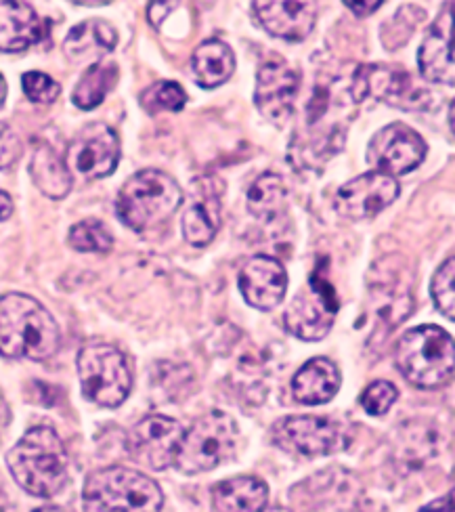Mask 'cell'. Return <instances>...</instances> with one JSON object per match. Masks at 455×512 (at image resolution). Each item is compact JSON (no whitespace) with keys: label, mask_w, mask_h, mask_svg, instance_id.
<instances>
[{"label":"cell","mask_w":455,"mask_h":512,"mask_svg":"<svg viewBox=\"0 0 455 512\" xmlns=\"http://www.w3.org/2000/svg\"><path fill=\"white\" fill-rule=\"evenodd\" d=\"M221 227V200L219 194L200 196L195 202L189 204V208L183 212V236L187 244L195 248L208 246Z\"/></svg>","instance_id":"23"},{"label":"cell","mask_w":455,"mask_h":512,"mask_svg":"<svg viewBox=\"0 0 455 512\" xmlns=\"http://www.w3.org/2000/svg\"><path fill=\"white\" fill-rule=\"evenodd\" d=\"M162 506L160 485L135 468H101L84 483V512H160Z\"/></svg>","instance_id":"3"},{"label":"cell","mask_w":455,"mask_h":512,"mask_svg":"<svg viewBox=\"0 0 455 512\" xmlns=\"http://www.w3.org/2000/svg\"><path fill=\"white\" fill-rule=\"evenodd\" d=\"M5 99H7V82H5L3 74H0V108H3Z\"/></svg>","instance_id":"37"},{"label":"cell","mask_w":455,"mask_h":512,"mask_svg":"<svg viewBox=\"0 0 455 512\" xmlns=\"http://www.w3.org/2000/svg\"><path fill=\"white\" fill-rule=\"evenodd\" d=\"M418 66L428 82L451 84L455 82V55L451 42V9L443 11L432 24L418 51Z\"/></svg>","instance_id":"17"},{"label":"cell","mask_w":455,"mask_h":512,"mask_svg":"<svg viewBox=\"0 0 455 512\" xmlns=\"http://www.w3.org/2000/svg\"><path fill=\"white\" fill-rule=\"evenodd\" d=\"M449 131H451V135H453V105L449 108Z\"/></svg>","instance_id":"39"},{"label":"cell","mask_w":455,"mask_h":512,"mask_svg":"<svg viewBox=\"0 0 455 512\" xmlns=\"http://www.w3.org/2000/svg\"><path fill=\"white\" fill-rule=\"evenodd\" d=\"M260 512H292L288 508H269V510H260Z\"/></svg>","instance_id":"41"},{"label":"cell","mask_w":455,"mask_h":512,"mask_svg":"<svg viewBox=\"0 0 455 512\" xmlns=\"http://www.w3.org/2000/svg\"><path fill=\"white\" fill-rule=\"evenodd\" d=\"M342 384L338 366L328 357H313L292 380L294 399L302 405H323L334 399Z\"/></svg>","instance_id":"20"},{"label":"cell","mask_w":455,"mask_h":512,"mask_svg":"<svg viewBox=\"0 0 455 512\" xmlns=\"http://www.w3.org/2000/svg\"><path fill=\"white\" fill-rule=\"evenodd\" d=\"M183 437V429L177 420L168 416H147L130 429L126 437V450L135 462L149 471H166L172 466Z\"/></svg>","instance_id":"11"},{"label":"cell","mask_w":455,"mask_h":512,"mask_svg":"<svg viewBox=\"0 0 455 512\" xmlns=\"http://www.w3.org/2000/svg\"><path fill=\"white\" fill-rule=\"evenodd\" d=\"M118 80V66L110 59L93 63V66L82 74L74 87L72 101L80 110H93L101 105Z\"/></svg>","instance_id":"25"},{"label":"cell","mask_w":455,"mask_h":512,"mask_svg":"<svg viewBox=\"0 0 455 512\" xmlns=\"http://www.w3.org/2000/svg\"><path fill=\"white\" fill-rule=\"evenodd\" d=\"M45 36V26L28 3L0 0V51L21 53Z\"/></svg>","instance_id":"18"},{"label":"cell","mask_w":455,"mask_h":512,"mask_svg":"<svg viewBox=\"0 0 455 512\" xmlns=\"http://www.w3.org/2000/svg\"><path fill=\"white\" fill-rule=\"evenodd\" d=\"M420 512H453V496L447 494L435 502H430L428 506L420 508Z\"/></svg>","instance_id":"35"},{"label":"cell","mask_w":455,"mask_h":512,"mask_svg":"<svg viewBox=\"0 0 455 512\" xmlns=\"http://www.w3.org/2000/svg\"><path fill=\"white\" fill-rule=\"evenodd\" d=\"M397 397H399V391L393 382L376 380L363 391L361 405L370 416H384L390 408H393Z\"/></svg>","instance_id":"30"},{"label":"cell","mask_w":455,"mask_h":512,"mask_svg":"<svg viewBox=\"0 0 455 512\" xmlns=\"http://www.w3.org/2000/svg\"><path fill=\"white\" fill-rule=\"evenodd\" d=\"M120 162V139L103 122L86 124L68 147L65 166L82 179L110 177Z\"/></svg>","instance_id":"10"},{"label":"cell","mask_w":455,"mask_h":512,"mask_svg":"<svg viewBox=\"0 0 455 512\" xmlns=\"http://www.w3.org/2000/svg\"><path fill=\"white\" fill-rule=\"evenodd\" d=\"M5 508H7V500L3 494H0V512H5Z\"/></svg>","instance_id":"40"},{"label":"cell","mask_w":455,"mask_h":512,"mask_svg":"<svg viewBox=\"0 0 455 512\" xmlns=\"http://www.w3.org/2000/svg\"><path fill=\"white\" fill-rule=\"evenodd\" d=\"M183 204V191L170 175L145 168L130 177L118 194L116 212L133 231H145L168 221Z\"/></svg>","instance_id":"5"},{"label":"cell","mask_w":455,"mask_h":512,"mask_svg":"<svg viewBox=\"0 0 455 512\" xmlns=\"http://www.w3.org/2000/svg\"><path fill=\"white\" fill-rule=\"evenodd\" d=\"M256 17L271 36L302 42L317 24V7L311 3H254Z\"/></svg>","instance_id":"16"},{"label":"cell","mask_w":455,"mask_h":512,"mask_svg":"<svg viewBox=\"0 0 455 512\" xmlns=\"http://www.w3.org/2000/svg\"><path fill=\"white\" fill-rule=\"evenodd\" d=\"M15 483L36 498H53L68 483V452L51 426H34L7 454Z\"/></svg>","instance_id":"2"},{"label":"cell","mask_w":455,"mask_h":512,"mask_svg":"<svg viewBox=\"0 0 455 512\" xmlns=\"http://www.w3.org/2000/svg\"><path fill=\"white\" fill-rule=\"evenodd\" d=\"M30 175L34 185L51 200H61L70 194L72 173L49 145L36 149L30 162Z\"/></svg>","instance_id":"24"},{"label":"cell","mask_w":455,"mask_h":512,"mask_svg":"<svg viewBox=\"0 0 455 512\" xmlns=\"http://www.w3.org/2000/svg\"><path fill=\"white\" fill-rule=\"evenodd\" d=\"M21 87H24L26 97L34 103H53L61 93L59 82L45 72H26L21 78Z\"/></svg>","instance_id":"31"},{"label":"cell","mask_w":455,"mask_h":512,"mask_svg":"<svg viewBox=\"0 0 455 512\" xmlns=\"http://www.w3.org/2000/svg\"><path fill=\"white\" fill-rule=\"evenodd\" d=\"M240 447V426L221 410H214L183 431L172 466L183 475H202L235 458Z\"/></svg>","instance_id":"6"},{"label":"cell","mask_w":455,"mask_h":512,"mask_svg":"<svg viewBox=\"0 0 455 512\" xmlns=\"http://www.w3.org/2000/svg\"><path fill=\"white\" fill-rule=\"evenodd\" d=\"M430 294L437 309L453 322L455 319V259L453 256H449V259L437 269V273L432 275Z\"/></svg>","instance_id":"29"},{"label":"cell","mask_w":455,"mask_h":512,"mask_svg":"<svg viewBox=\"0 0 455 512\" xmlns=\"http://www.w3.org/2000/svg\"><path fill=\"white\" fill-rule=\"evenodd\" d=\"M288 204V189L279 175L267 173L258 177L248 191L250 215L263 223H271L284 215Z\"/></svg>","instance_id":"26"},{"label":"cell","mask_w":455,"mask_h":512,"mask_svg":"<svg viewBox=\"0 0 455 512\" xmlns=\"http://www.w3.org/2000/svg\"><path fill=\"white\" fill-rule=\"evenodd\" d=\"M240 292L250 307L271 311L284 303L288 273L273 256L256 254L240 271Z\"/></svg>","instance_id":"15"},{"label":"cell","mask_w":455,"mask_h":512,"mask_svg":"<svg viewBox=\"0 0 455 512\" xmlns=\"http://www.w3.org/2000/svg\"><path fill=\"white\" fill-rule=\"evenodd\" d=\"M338 311L336 294L328 282H319L313 275L309 290H302L286 311V328L302 340H321L332 330Z\"/></svg>","instance_id":"13"},{"label":"cell","mask_w":455,"mask_h":512,"mask_svg":"<svg viewBox=\"0 0 455 512\" xmlns=\"http://www.w3.org/2000/svg\"><path fill=\"white\" fill-rule=\"evenodd\" d=\"M78 376L84 397L101 408H118L133 389L126 355L107 343L84 345L78 355Z\"/></svg>","instance_id":"7"},{"label":"cell","mask_w":455,"mask_h":512,"mask_svg":"<svg viewBox=\"0 0 455 512\" xmlns=\"http://www.w3.org/2000/svg\"><path fill=\"white\" fill-rule=\"evenodd\" d=\"M68 242L78 252H110L114 238L97 219H86L70 229Z\"/></svg>","instance_id":"28"},{"label":"cell","mask_w":455,"mask_h":512,"mask_svg":"<svg viewBox=\"0 0 455 512\" xmlns=\"http://www.w3.org/2000/svg\"><path fill=\"white\" fill-rule=\"evenodd\" d=\"M300 76L286 59L265 61L256 74L254 103L258 112L275 126L286 124L294 112Z\"/></svg>","instance_id":"12"},{"label":"cell","mask_w":455,"mask_h":512,"mask_svg":"<svg viewBox=\"0 0 455 512\" xmlns=\"http://www.w3.org/2000/svg\"><path fill=\"white\" fill-rule=\"evenodd\" d=\"M191 70L195 82H198L202 89H216L233 76L235 55L227 42L219 38L204 40L202 45L193 51Z\"/></svg>","instance_id":"22"},{"label":"cell","mask_w":455,"mask_h":512,"mask_svg":"<svg viewBox=\"0 0 455 512\" xmlns=\"http://www.w3.org/2000/svg\"><path fill=\"white\" fill-rule=\"evenodd\" d=\"M13 215V200L5 191H0V221H7Z\"/></svg>","instance_id":"36"},{"label":"cell","mask_w":455,"mask_h":512,"mask_svg":"<svg viewBox=\"0 0 455 512\" xmlns=\"http://www.w3.org/2000/svg\"><path fill=\"white\" fill-rule=\"evenodd\" d=\"M32 512H63V510L57 508V506H45V508H36V510H32Z\"/></svg>","instance_id":"38"},{"label":"cell","mask_w":455,"mask_h":512,"mask_svg":"<svg viewBox=\"0 0 455 512\" xmlns=\"http://www.w3.org/2000/svg\"><path fill=\"white\" fill-rule=\"evenodd\" d=\"M399 372L420 389H439L453 376V338L439 326H418L405 332L395 347Z\"/></svg>","instance_id":"4"},{"label":"cell","mask_w":455,"mask_h":512,"mask_svg":"<svg viewBox=\"0 0 455 512\" xmlns=\"http://www.w3.org/2000/svg\"><path fill=\"white\" fill-rule=\"evenodd\" d=\"M118 32L105 19H86L70 30L63 42V53L74 63L103 61L116 49Z\"/></svg>","instance_id":"19"},{"label":"cell","mask_w":455,"mask_h":512,"mask_svg":"<svg viewBox=\"0 0 455 512\" xmlns=\"http://www.w3.org/2000/svg\"><path fill=\"white\" fill-rule=\"evenodd\" d=\"M426 152L428 147L414 128L401 122H393L380 128L372 137L370 145H367L365 158L376 173L399 177L416 170L424 162Z\"/></svg>","instance_id":"9"},{"label":"cell","mask_w":455,"mask_h":512,"mask_svg":"<svg viewBox=\"0 0 455 512\" xmlns=\"http://www.w3.org/2000/svg\"><path fill=\"white\" fill-rule=\"evenodd\" d=\"M172 7H175V5H170V3H151L149 9H147L149 24L158 28V26L162 24V21L166 19V15L172 13Z\"/></svg>","instance_id":"33"},{"label":"cell","mask_w":455,"mask_h":512,"mask_svg":"<svg viewBox=\"0 0 455 512\" xmlns=\"http://www.w3.org/2000/svg\"><path fill=\"white\" fill-rule=\"evenodd\" d=\"M187 103V93L183 91L181 84L177 82H156L141 95L143 110L149 114L158 112H181Z\"/></svg>","instance_id":"27"},{"label":"cell","mask_w":455,"mask_h":512,"mask_svg":"<svg viewBox=\"0 0 455 512\" xmlns=\"http://www.w3.org/2000/svg\"><path fill=\"white\" fill-rule=\"evenodd\" d=\"M401 194V185L395 177L370 170L353 181L344 183L336 194V210L342 217L365 221L378 217Z\"/></svg>","instance_id":"14"},{"label":"cell","mask_w":455,"mask_h":512,"mask_svg":"<svg viewBox=\"0 0 455 512\" xmlns=\"http://www.w3.org/2000/svg\"><path fill=\"white\" fill-rule=\"evenodd\" d=\"M21 154V141L9 126L0 124V170L11 166Z\"/></svg>","instance_id":"32"},{"label":"cell","mask_w":455,"mask_h":512,"mask_svg":"<svg viewBox=\"0 0 455 512\" xmlns=\"http://www.w3.org/2000/svg\"><path fill=\"white\" fill-rule=\"evenodd\" d=\"M59 345L61 332L47 307L28 294L0 296V355L45 361L57 353Z\"/></svg>","instance_id":"1"},{"label":"cell","mask_w":455,"mask_h":512,"mask_svg":"<svg viewBox=\"0 0 455 512\" xmlns=\"http://www.w3.org/2000/svg\"><path fill=\"white\" fill-rule=\"evenodd\" d=\"M269 500V487L256 477H233L212 487L216 512H260Z\"/></svg>","instance_id":"21"},{"label":"cell","mask_w":455,"mask_h":512,"mask_svg":"<svg viewBox=\"0 0 455 512\" xmlns=\"http://www.w3.org/2000/svg\"><path fill=\"white\" fill-rule=\"evenodd\" d=\"M271 435L281 450L307 458L338 454L351 443L349 429L342 422L321 416L281 418Z\"/></svg>","instance_id":"8"},{"label":"cell","mask_w":455,"mask_h":512,"mask_svg":"<svg viewBox=\"0 0 455 512\" xmlns=\"http://www.w3.org/2000/svg\"><path fill=\"white\" fill-rule=\"evenodd\" d=\"M344 7L351 9L357 17H367V15L376 13L382 7V3H380V0H378V3H353V0H344Z\"/></svg>","instance_id":"34"}]
</instances>
